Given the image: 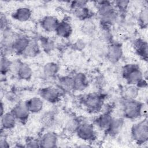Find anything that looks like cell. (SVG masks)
Returning <instances> with one entry per match:
<instances>
[{
    "instance_id": "14",
    "label": "cell",
    "mask_w": 148,
    "mask_h": 148,
    "mask_svg": "<svg viewBox=\"0 0 148 148\" xmlns=\"http://www.w3.org/2000/svg\"><path fill=\"white\" fill-rule=\"evenodd\" d=\"M17 119L12 112H6L1 116V125L2 130H10L16 125Z\"/></svg>"
},
{
    "instance_id": "11",
    "label": "cell",
    "mask_w": 148,
    "mask_h": 148,
    "mask_svg": "<svg viewBox=\"0 0 148 148\" xmlns=\"http://www.w3.org/2000/svg\"><path fill=\"white\" fill-rule=\"evenodd\" d=\"M14 66L12 69L14 68V72L16 73L19 79L24 80H29L32 76V69L31 66L25 62H14Z\"/></svg>"
},
{
    "instance_id": "26",
    "label": "cell",
    "mask_w": 148,
    "mask_h": 148,
    "mask_svg": "<svg viewBox=\"0 0 148 148\" xmlns=\"http://www.w3.org/2000/svg\"><path fill=\"white\" fill-rule=\"evenodd\" d=\"M59 71L58 65L54 62L46 63L43 68V74L47 77H54Z\"/></svg>"
},
{
    "instance_id": "38",
    "label": "cell",
    "mask_w": 148,
    "mask_h": 148,
    "mask_svg": "<svg viewBox=\"0 0 148 148\" xmlns=\"http://www.w3.org/2000/svg\"><path fill=\"white\" fill-rule=\"evenodd\" d=\"M4 111H5V109L3 108V104L2 102H1V116L5 113Z\"/></svg>"
},
{
    "instance_id": "16",
    "label": "cell",
    "mask_w": 148,
    "mask_h": 148,
    "mask_svg": "<svg viewBox=\"0 0 148 148\" xmlns=\"http://www.w3.org/2000/svg\"><path fill=\"white\" fill-rule=\"evenodd\" d=\"M72 31L73 29L71 23L66 20L60 21L55 31L56 34L62 38H69L71 35Z\"/></svg>"
},
{
    "instance_id": "25",
    "label": "cell",
    "mask_w": 148,
    "mask_h": 148,
    "mask_svg": "<svg viewBox=\"0 0 148 148\" xmlns=\"http://www.w3.org/2000/svg\"><path fill=\"white\" fill-rule=\"evenodd\" d=\"M139 88L136 85L129 84L125 87L123 91V99H136L139 95Z\"/></svg>"
},
{
    "instance_id": "4",
    "label": "cell",
    "mask_w": 148,
    "mask_h": 148,
    "mask_svg": "<svg viewBox=\"0 0 148 148\" xmlns=\"http://www.w3.org/2000/svg\"><path fill=\"white\" fill-rule=\"evenodd\" d=\"M142 102L136 99H124L122 103V112L124 117L133 120L141 116L140 110Z\"/></svg>"
},
{
    "instance_id": "24",
    "label": "cell",
    "mask_w": 148,
    "mask_h": 148,
    "mask_svg": "<svg viewBox=\"0 0 148 148\" xmlns=\"http://www.w3.org/2000/svg\"><path fill=\"white\" fill-rule=\"evenodd\" d=\"M40 51L38 42L35 40H31L23 53V56L25 57H34L38 56Z\"/></svg>"
},
{
    "instance_id": "32",
    "label": "cell",
    "mask_w": 148,
    "mask_h": 148,
    "mask_svg": "<svg viewBox=\"0 0 148 148\" xmlns=\"http://www.w3.org/2000/svg\"><path fill=\"white\" fill-rule=\"evenodd\" d=\"M130 3V2L129 1H116L114 2L113 5L117 12L125 13L128 9Z\"/></svg>"
},
{
    "instance_id": "33",
    "label": "cell",
    "mask_w": 148,
    "mask_h": 148,
    "mask_svg": "<svg viewBox=\"0 0 148 148\" xmlns=\"http://www.w3.org/2000/svg\"><path fill=\"white\" fill-rule=\"evenodd\" d=\"M25 146L28 147H40L39 139L34 138H28L25 142Z\"/></svg>"
},
{
    "instance_id": "20",
    "label": "cell",
    "mask_w": 148,
    "mask_h": 148,
    "mask_svg": "<svg viewBox=\"0 0 148 148\" xmlns=\"http://www.w3.org/2000/svg\"><path fill=\"white\" fill-rule=\"evenodd\" d=\"M32 16L31 10L27 7H20L17 9L13 13L12 17L20 22L28 21Z\"/></svg>"
},
{
    "instance_id": "6",
    "label": "cell",
    "mask_w": 148,
    "mask_h": 148,
    "mask_svg": "<svg viewBox=\"0 0 148 148\" xmlns=\"http://www.w3.org/2000/svg\"><path fill=\"white\" fill-rule=\"evenodd\" d=\"M76 134L79 138L85 142H92L97 138L94 125L86 122L81 123Z\"/></svg>"
},
{
    "instance_id": "9",
    "label": "cell",
    "mask_w": 148,
    "mask_h": 148,
    "mask_svg": "<svg viewBox=\"0 0 148 148\" xmlns=\"http://www.w3.org/2000/svg\"><path fill=\"white\" fill-rule=\"evenodd\" d=\"M105 56L112 63L119 62L123 56V50L121 45L117 43L111 42L106 47Z\"/></svg>"
},
{
    "instance_id": "34",
    "label": "cell",
    "mask_w": 148,
    "mask_h": 148,
    "mask_svg": "<svg viewBox=\"0 0 148 148\" xmlns=\"http://www.w3.org/2000/svg\"><path fill=\"white\" fill-rule=\"evenodd\" d=\"M54 120V116L53 114L51 113H46L42 118L43 122L45 125H50L52 124Z\"/></svg>"
},
{
    "instance_id": "19",
    "label": "cell",
    "mask_w": 148,
    "mask_h": 148,
    "mask_svg": "<svg viewBox=\"0 0 148 148\" xmlns=\"http://www.w3.org/2000/svg\"><path fill=\"white\" fill-rule=\"evenodd\" d=\"M59 22L58 20L53 16H46L42 19L40 25L45 31L50 32L56 31Z\"/></svg>"
},
{
    "instance_id": "12",
    "label": "cell",
    "mask_w": 148,
    "mask_h": 148,
    "mask_svg": "<svg viewBox=\"0 0 148 148\" xmlns=\"http://www.w3.org/2000/svg\"><path fill=\"white\" fill-rule=\"evenodd\" d=\"M58 135L53 131H48L43 134L39 139L40 147L44 148H53L57 146Z\"/></svg>"
},
{
    "instance_id": "18",
    "label": "cell",
    "mask_w": 148,
    "mask_h": 148,
    "mask_svg": "<svg viewBox=\"0 0 148 148\" xmlns=\"http://www.w3.org/2000/svg\"><path fill=\"white\" fill-rule=\"evenodd\" d=\"M72 76L74 91H82L88 86V80L84 73L77 72L75 73Z\"/></svg>"
},
{
    "instance_id": "15",
    "label": "cell",
    "mask_w": 148,
    "mask_h": 148,
    "mask_svg": "<svg viewBox=\"0 0 148 148\" xmlns=\"http://www.w3.org/2000/svg\"><path fill=\"white\" fill-rule=\"evenodd\" d=\"M113 117L109 112H104L95 120V125L100 130L106 132L109 129Z\"/></svg>"
},
{
    "instance_id": "17",
    "label": "cell",
    "mask_w": 148,
    "mask_h": 148,
    "mask_svg": "<svg viewBox=\"0 0 148 148\" xmlns=\"http://www.w3.org/2000/svg\"><path fill=\"white\" fill-rule=\"evenodd\" d=\"M134 47L138 55L146 61L148 56V45L147 42L140 38L136 39L134 41Z\"/></svg>"
},
{
    "instance_id": "22",
    "label": "cell",
    "mask_w": 148,
    "mask_h": 148,
    "mask_svg": "<svg viewBox=\"0 0 148 148\" xmlns=\"http://www.w3.org/2000/svg\"><path fill=\"white\" fill-rule=\"evenodd\" d=\"M59 90L62 92H69L73 90V80L72 76H64L58 81Z\"/></svg>"
},
{
    "instance_id": "27",
    "label": "cell",
    "mask_w": 148,
    "mask_h": 148,
    "mask_svg": "<svg viewBox=\"0 0 148 148\" xmlns=\"http://www.w3.org/2000/svg\"><path fill=\"white\" fill-rule=\"evenodd\" d=\"M82 32L87 36L92 35L96 31V25L94 22L90 19L84 21L81 27Z\"/></svg>"
},
{
    "instance_id": "29",
    "label": "cell",
    "mask_w": 148,
    "mask_h": 148,
    "mask_svg": "<svg viewBox=\"0 0 148 148\" xmlns=\"http://www.w3.org/2000/svg\"><path fill=\"white\" fill-rule=\"evenodd\" d=\"M148 23V8L143 7L138 15V24L142 28H146Z\"/></svg>"
},
{
    "instance_id": "2",
    "label": "cell",
    "mask_w": 148,
    "mask_h": 148,
    "mask_svg": "<svg viewBox=\"0 0 148 148\" xmlns=\"http://www.w3.org/2000/svg\"><path fill=\"white\" fill-rule=\"evenodd\" d=\"M132 139L139 145H143L148 140V122L147 117L134 124L131 127Z\"/></svg>"
},
{
    "instance_id": "8",
    "label": "cell",
    "mask_w": 148,
    "mask_h": 148,
    "mask_svg": "<svg viewBox=\"0 0 148 148\" xmlns=\"http://www.w3.org/2000/svg\"><path fill=\"white\" fill-rule=\"evenodd\" d=\"M61 91L59 88L52 87H46L40 89L39 94L40 97L43 100L50 103H56L58 102L61 97Z\"/></svg>"
},
{
    "instance_id": "10",
    "label": "cell",
    "mask_w": 148,
    "mask_h": 148,
    "mask_svg": "<svg viewBox=\"0 0 148 148\" xmlns=\"http://www.w3.org/2000/svg\"><path fill=\"white\" fill-rule=\"evenodd\" d=\"M17 121L25 123L28 120L30 112L27 105L26 102H21L16 104L11 110Z\"/></svg>"
},
{
    "instance_id": "21",
    "label": "cell",
    "mask_w": 148,
    "mask_h": 148,
    "mask_svg": "<svg viewBox=\"0 0 148 148\" xmlns=\"http://www.w3.org/2000/svg\"><path fill=\"white\" fill-rule=\"evenodd\" d=\"M43 101L40 97H35L25 102L31 113H38L43 109L44 105Z\"/></svg>"
},
{
    "instance_id": "1",
    "label": "cell",
    "mask_w": 148,
    "mask_h": 148,
    "mask_svg": "<svg viewBox=\"0 0 148 148\" xmlns=\"http://www.w3.org/2000/svg\"><path fill=\"white\" fill-rule=\"evenodd\" d=\"M100 23L102 27H109L117 21L119 17V12L112 2L102 1L96 2Z\"/></svg>"
},
{
    "instance_id": "13",
    "label": "cell",
    "mask_w": 148,
    "mask_h": 148,
    "mask_svg": "<svg viewBox=\"0 0 148 148\" xmlns=\"http://www.w3.org/2000/svg\"><path fill=\"white\" fill-rule=\"evenodd\" d=\"M31 39L26 36L18 35L12 44V49L13 53L22 55L28 45H29Z\"/></svg>"
},
{
    "instance_id": "31",
    "label": "cell",
    "mask_w": 148,
    "mask_h": 148,
    "mask_svg": "<svg viewBox=\"0 0 148 148\" xmlns=\"http://www.w3.org/2000/svg\"><path fill=\"white\" fill-rule=\"evenodd\" d=\"M40 45L42 49L46 52L51 51L54 47V42L51 39L47 38H43L42 39L41 38Z\"/></svg>"
},
{
    "instance_id": "35",
    "label": "cell",
    "mask_w": 148,
    "mask_h": 148,
    "mask_svg": "<svg viewBox=\"0 0 148 148\" xmlns=\"http://www.w3.org/2000/svg\"><path fill=\"white\" fill-rule=\"evenodd\" d=\"M73 46L75 50L78 51H82L86 47V43L83 39H79L76 41V42L73 44Z\"/></svg>"
},
{
    "instance_id": "36",
    "label": "cell",
    "mask_w": 148,
    "mask_h": 148,
    "mask_svg": "<svg viewBox=\"0 0 148 148\" xmlns=\"http://www.w3.org/2000/svg\"><path fill=\"white\" fill-rule=\"evenodd\" d=\"M9 27H8V21L5 16H1V31Z\"/></svg>"
},
{
    "instance_id": "37",
    "label": "cell",
    "mask_w": 148,
    "mask_h": 148,
    "mask_svg": "<svg viewBox=\"0 0 148 148\" xmlns=\"http://www.w3.org/2000/svg\"><path fill=\"white\" fill-rule=\"evenodd\" d=\"M10 146V145L9 143V142L7 141V140L6 139L1 138L0 140V147L2 148H5V147H9Z\"/></svg>"
},
{
    "instance_id": "3",
    "label": "cell",
    "mask_w": 148,
    "mask_h": 148,
    "mask_svg": "<svg viewBox=\"0 0 148 148\" xmlns=\"http://www.w3.org/2000/svg\"><path fill=\"white\" fill-rule=\"evenodd\" d=\"M122 75L129 84L137 85L141 80L145 79L139 66L134 64L125 65L122 69Z\"/></svg>"
},
{
    "instance_id": "5",
    "label": "cell",
    "mask_w": 148,
    "mask_h": 148,
    "mask_svg": "<svg viewBox=\"0 0 148 148\" xmlns=\"http://www.w3.org/2000/svg\"><path fill=\"white\" fill-rule=\"evenodd\" d=\"M81 102L88 111L98 112L103 105V97L99 94L91 93L83 95Z\"/></svg>"
},
{
    "instance_id": "28",
    "label": "cell",
    "mask_w": 148,
    "mask_h": 148,
    "mask_svg": "<svg viewBox=\"0 0 148 148\" xmlns=\"http://www.w3.org/2000/svg\"><path fill=\"white\" fill-rule=\"evenodd\" d=\"M82 121L77 118L73 117L69 119L65 125V130L70 134L76 133Z\"/></svg>"
},
{
    "instance_id": "30",
    "label": "cell",
    "mask_w": 148,
    "mask_h": 148,
    "mask_svg": "<svg viewBox=\"0 0 148 148\" xmlns=\"http://www.w3.org/2000/svg\"><path fill=\"white\" fill-rule=\"evenodd\" d=\"M12 62L10 61L6 56H2L1 59V73L2 75H5L11 71Z\"/></svg>"
},
{
    "instance_id": "23",
    "label": "cell",
    "mask_w": 148,
    "mask_h": 148,
    "mask_svg": "<svg viewBox=\"0 0 148 148\" xmlns=\"http://www.w3.org/2000/svg\"><path fill=\"white\" fill-rule=\"evenodd\" d=\"M124 124V120L123 117L113 118L111 124L106 132L110 136H116L123 129Z\"/></svg>"
},
{
    "instance_id": "7",
    "label": "cell",
    "mask_w": 148,
    "mask_h": 148,
    "mask_svg": "<svg viewBox=\"0 0 148 148\" xmlns=\"http://www.w3.org/2000/svg\"><path fill=\"white\" fill-rule=\"evenodd\" d=\"M87 1H73L71 3L73 14L78 19L83 21L90 19L91 16V13L87 7Z\"/></svg>"
}]
</instances>
